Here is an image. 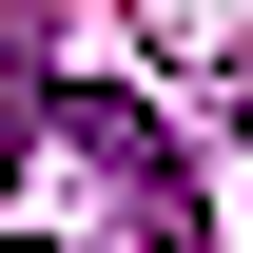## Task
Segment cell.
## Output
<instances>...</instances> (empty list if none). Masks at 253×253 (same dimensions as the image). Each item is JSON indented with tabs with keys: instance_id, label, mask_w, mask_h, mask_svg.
<instances>
[{
	"instance_id": "cell-1",
	"label": "cell",
	"mask_w": 253,
	"mask_h": 253,
	"mask_svg": "<svg viewBox=\"0 0 253 253\" xmlns=\"http://www.w3.org/2000/svg\"><path fill=\"white\" fill-rule=\"evenodd\" d=\"M39 117H59V136H78V156H97V175H117V195H136V214H156V234H195V175H175V136H156V117H136V97H39Z\"/></svg>"
}]
</instances>
